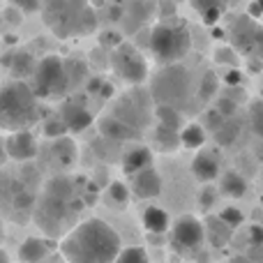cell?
I'll list each match as a JSON object with an SVG mask.
<instances>
[{"mask_svg": "<svg viewBox=\"0 0 263 263\" xmlns=\"http://www.w3.org/2000/svg\"><path fill=\"white\" fill-rule=\"evenodd\" d=\"M86 201L79 194V182L67 176H55L44 185L40 201L32 210V219L44 236H67L77 227V215Z\"/></svg>", "mask_w": 263, "mask_h": 263, "instance_id": "1", "label": "cell"}, {"mask_svg": "<svg viewBox=\"0 0 263 263\" xmlns=\"http://www.w3.org/2000/svg\"><path fill=\"white\" fill-rule=\"evenodd\" d=\"M123 252L120 236L104 219L90 217L79 222L60 240L65 263H116Z\"/></svg>", "mask_w": 263, "mask_h": 263, "instance_id": "2", "label": "cell"}, {"mask_svg": "<svg viewBox=\"0 0 263 263\" xmlns=\"http://www.w3.org/2000/svg\"><path fill=\"white\" fill-rule=\"evenodd\" d=\"M42 18L60 40L90 35L97 28L95 9L88 5V0H44Z\"/></svg>", "mask_w": 263, "mask_h": 263, "instance_id": "3", "label": "cell"}, {"mask_svg": "<svg viewBox=\"0 0 263 263\" xmlns=\"http://www.w3.org/2000/svg\"><path fill=\"white\" fill-rule=\"evenodd\" d=\"M40 111H37V95L26 81L5 83L3 95H0V123L7 132H26L30 125L37 123Z\"/></svg>", "mask_w": 263, "mask_h": 263, "instance_id": "4", "label": "cell"}, {"mask_svg": "<svg viewBox=\"0 0 263 263\" xmlns=\"http://www.w3.org/2000/svg\"><path fill=\"white\" fill-rule=\"evenodd\" d=\"M148 49L155 60L162 65H178V60L185 58L192 49V37L187 30V23L182 21H162L150 30Z\"/></svg>", "mask_w": 263, "mask_h": 263, "instance_id": "5", "label": "cell"}, {"mask_svg": "<svg viewBox=\"0 0 263 263\" xmlns=\"http://www.w3.org/2000/svg\"><path fill=\"white\" fill-rule=\"evenodd\" d=\"M150 97L157 106H173L182 111L190 104V74L182 65H168L150 86Z\"/></svg>", "mask_w": 263, "mask_h": 263, "instance_id": "6", "label": "cell"}, {"mask_svg": "<svg viewBox=\"0 0 263 263\" xmlns=\"http://www.w3.org/2000/svg\"><path fill=\"white\" fill-rule=\"evenodd\" d=\"M69 88H72V81H69L67 60L58 58V55H44L32 77L35 95L40 100H55V97H63Z\"/></svg>", "mask_w": 263, "mask_h": 263, "instance_id": "7", "label": "cell"}, {"mask_svg": "<svg viewBox=\"0 0 263 263\" xmlns=\"http://www.w3.org/2000/svg\"><path fill=\"white\" fill-rule=\"evenodd\" d=\"M109 63L114 72L129 86H143L145 79H148V63L141 55V51L132 46L129 42H123L118 49L111 51Z\"/></svg>", "mask_w": 263, "mask_h": 263, "instance_id": "8", "label": "cell"}, {"mask_svg": "<svg viewBox=\"0 0 263 263\" xmlns=\"http://www.w3.org/2000/svg\"><path fill=\"white\" fill-rule=\"evenodd\" d=\"M229 37H231L233 49L247 55V60L259 58V53L263 55V26H259L250 14L233 18L231 28H229Z\"/></svg>", "mask_w": 263, "mask_h": 263, "instance_id": "9", "label": "cell"}, {"mask_svg": "<svg viewBox=\"0 0 263 263\" xmlns=\"http://www.w3.org/2000/svg\"><path fill=\"white\" fill-rule=\"evenodd\" d=\"M150 100H153V97H150L148 92H143L141 88H134V90L127 92V95L116 104V109L111 116L123 120V123L129 125L132 129L143 132V125L148 123V118H150V106H148Z\"/></svg>", "mask_w": 263, "mask_h": 263, "instance_id": "10", "label": "cell"}, {"mask_svg": "<svg viewBox=\"0 0 263 263\" xmlns=\"http://www.w3.org/2000/svg\"><path fill=\"white\" fill-rule=\"evenodd\" d=\"M205 240V224L194 215H182L173 222L171 229V242L178 250L194 252L203 245Z\"/></svg>", "mask_w": 263, "mask_h": 263, "instance_id": "11", "label": "cell"}, {"mask_svg": "<svg viewBox=\"0 0 263 263\" xmlns=\"http://www.w3.org/2000/svg\"><path fill=\"white\" fill-rule=\"evenodd\" d=\"M60 120L67 125L69 132H83L92 125V116L88 111V104L83 97H72V100L63 102L60 106Z\"/></svg>", "mask_w": 263, "mask_h": 263, "instance_id": "12", "label": "cell"}, {"mask_svg": "<svg viewBox=\"0 0 263 263\" xmlns=\"http://www.w3.org/2000/svg\"><path fill=\"white\" fill-rule=\"evenodd\" d=\"M5 153L16 162H30L37 157V143L30 132H14L5 139Z\"/></svg>", "mask_w": 263, "mask_h": 263, "instance_id": "13", "label": "cell"}, {"mask_svg": "<svg viewBox=\"0 0 263 263\" xmlns=\"http://www.w3.org/2000/svg\"><path fill=\"white\" fill-rule=\"evenodd\" d=\"M129 190L136 199H155L162 194V176L155 166L148 171H141L129 178Z\"/></svg>", "mask_w": 263, "mask_h": 263, "instance_id": "14", "label": "cell"}, {"mask_svg": "<svg viewBox=\"0 0 263 263\" xmlns=\"http://www.w3.org/2000/svg\"><path fill=\"white\" fill-rule=\"evenodd\" d=\"M153 168V153H150L148 145H132L127 153L123 155V173L125 176H136L141 171H148Z\"/></svg>", "mask_w": 263, "mask_h": 263, "instance_id": "15", "label": "cell"}, {"mask_svg": "<svg viewBox=\"0 0 263 263\" xmlns=\"http://www.w3.org/2000/svg\"><path fill=\"white\" fill-rule=\"evenodd\" d=\"M100 134L104 136V139H109V141H118V143L141 139V132L132 129L129 125H125L123 120H118L116 116H111V114L104 116V118H100Z\"/></svg>", "mask_w": 263, "mask_h": 263, "instance_id": "16", "label": "cell"}, {"mask_svg": "<svg viewBox=\"0 0 263 263\" xmlns=\"http://www.w3.org/2000/svg\"><path fill=\"white\" fill-rule=\"evenodd\" d=\"M192 173H194L196 178H199L201 182H213L215 178H219V159L215 153H210V150H201V153H196L194 162H192Z\"/></svg>", "mask_w": 263, "mask_h": 263, "instance_id": "17", "label": "cell"}, {"mask_svg": "<svg viewBox=\"0 0 263 263\" xmlns=\"http://www.w3.org/2000/svg\"><path fill=\"white\" fill-rule=\"evenodd\" d=\"M5 65L12 69L16 81H23V79H28V77H35L40 60H35L32 53H28V51H14L12 58H9V55L5 58Z\"/></svg>", "mask_w": 263, "mask_h": 263, "instance_id": "18", "label": "cell"}, {"mask_svg": "<svg viewBox=\"0 0 263 263\" xmlns=\"http://www.w3.org/2000/svg\"><path fill=\"white\" fill-rule=\"evenodd\" d=\"M192 7L199 12L201 21L205 26H215L222 21V16L227 14L229 3L227 0H192Z\"/></svg>", "mask_w": 263, "mask_h": 263, "instance_id": "19", "label": "cell"}, {"mask_svg": "<svg viewBox=\"0 0 263 263\" xmlns=\"http://www.w3.org/2000/svg\"><path fill=\"white\" fill-rule=\"evenodd\" d=\"M143 227L150 236H162L168 229H173L171 219H168V213L164 208H159V205H148V208L143 210Z\"/></svg>", "mask_w": 263, "mask_h": 263, "instance_id": "20", "label": "cell"}, {"mask_svg": "<svg viewBox=\"0 0 263 263\" xmlns=\"http://www.w3.org/2000/svg\"><path fill=\"white\" fill-rule=\"evenodd\" d=\"M46 256H49V247L37 236L26 238L18 247V261L21 263H44Z\"/></svg>", "mask_w": 263, "mask_h": 263, "instance_id": "21", "label": "cell"}, {"mask_svg": "<svg viewBox=\"0 0 263 263\" xmlns=\"http://www.w3.org/2000/svg\"><path fill=\"white\" fill-rule=\"evenodd\" d=\"M231 233H233V229L227 227L219 217H210L208 222H205V238L210 240L213 247H224L231 240Z\"/></svg>", "mask_w": 263, "mask_h": 263, "instance_id": "22", "label": "cell"}, {"mask_svg": "<svg viewBox=\"0 0 263 263\" xmlns=\"http://www.w3.org/2000/svg\"><path fill=\"white\" fill-rule=\"evenodd\" d=\"M155 145H157V150H162V153H173V150H178L182 145L180 132L168 129V127H164V125H157V129H155Z\"/></svg>", "mask_w": 263, "mask_h": 263, "instance_id": "23", "label": "cell"}, {"mask_svg": "<svg viewBox=\"0 0 263 263\" xmlns=\"http://www.w3.org/2000/svg\"><path fill=\"white\" fill-rule=\"evenodd\" d=\"M219 187H222V194L231 196V199H240L247 192V180L238 171H227L222 176V185Z\"/></svg>", "mask_w": 263, "mask_h": 263, "instance_id": "24", "label": "cell"}, {"mask_svg": "<svg viewBox=\"0 0 263 263\" xmlns=\"http://www.w3.org/2000/svg\"><path fill=\"white\" fill-rule=\"evenodd\" d=\"M129 194H132L129 185H125V182H111L104 192V203L111 205V208H125L129 203Z\"/></svg>", "mask_w": 263, "mask_h": 263, "instance_id": "25", "label": "cell"}, {"mask_svg": "<svg viewBox=\"0 0 263 263\" xmlns=\"http://www.w3.org/2000/svg\"><path fill=\"white\" fill-rule=\"evenodd\" d=\"M155 116H157L159 125L168 129H176V132H182L185 125H182V111L173 109V106H155Z\"/></svg>", "mask_w": 263, "mask_h": 263, "instance_id": "26", "label": "cell"}, {"mask_svg": "<svg viewBox=\"0 0 263 263\" xmlns=\"http://www.w3.org/2000/svg\"><path fill=\"white\" fill-rule=\"evenodd\" d=\"M180 141L185 148H201L205 143V129L196 123L185 125V129L180 132Z\"/></svg>", "mask_w": 263, "mask_h": 263, "instance_id": "27", "label": "cell"}, {"mask_svg": "<svg viewBox=\"0 0 263 263\" xmlns=\"http://www.w3.org/2000/svg\"><path fill=\"white\" fill-rule=\"evenodd\" d=\"M238 136H240V123H238L236 118H229L227 123L222 125V127L215 132V141H217L219 145H231V143H236Z\"/></svg>", "mask_w": 263, "mask_h": 263, "instance_id": "28", "label": "cell"}, {"mask_svg": "<svg viewBox=\"0 0 263 263\" xmlns=\"http://www.w3.org/2000/svg\"><path fill=\"white\" fill-rule=\"evenodd\" d=\"M247 118H250V127L259 139H263V100L252 102L250 111H247Z\"/></svg>", "mask_w": 263, "mask_h": 263, "instance_id": "29", "label": "cell"}, {"mask_svg": "<svg viewBox=\"0 0 263 263\" xmlns=\"http://www.w3.org/2000/svg\"><path fill=\"white\" fill-rule=\"evenodd\" d=\"M53 155H55L58 162L69 164V162H74V157H77V145H74L72 141H67V139H60L58 143L53 145Z\"/></svg>", "mask_w": 263, "mask_h": 263, "instance_id": "30", "label": "cell"}, {"mask_svg": "<svg viewBox=\"0 0 263 263\" xmlns=\"http://www.w3.org/2000/svg\"><path fill=\"white\" fill-rule=\"evenodd\" d=\"M116 263H150V259L143 247H125Z\"/></svg>", "mask_w": 263, "mask_h": 263, "instance_id": "31", "label": "cell"}, {"mask_svg": "<svg viewBox=\"0 0 263 263\" xmlns=\"http://www.w3.org/2000/svg\"><path fill=\"white\" fill-rule=\"evenodd\" d=\"M215 63L217 65H227L229 69H238V51L233 46H224V49L215 51Z\"/></svg>", "mask_w": 263, "mask_h": 263, "instance_id": "32", "label": "cell"}, {"mask_svg": "<svg viewBox=\"0 0 263 263\" xmlns=\"http://www.w3.org/2000/svg\"><path fill=\"white\" fill-rule=\"evenodd\" d=\"M44 134L49 136V139H58L60 141V139H65V136L69 134V129L60 118H51V120H46V125H44Z\"/></svg>", "mask_w": 263, "mask_h": 263, "instance_id": "33", "label": "cell"}, {"mask_svg": "<svg viewBox=\"0 0 263 263\" xmlns=\"http://www.w3.org/2000/svg\"><path fill=\"white\" fill-rule=\"evenodd\" d=\"M217 88H219V79L215 77L213 72H208L203 77V81H201V90H199V97L203 102H208L210 97L215 95V92H217Z\"/></svg>", "mask_w": 263, "mask_h": 263, "instance_id": "34", "label": "cell"}, {"mask_svg": "<svg viewBox=\"0 0 263 263\" xmlns=\"http://www.w3.org/2000/svg\"><path fill=\"white\" fill-rule=\"evenodd\" d=\"M219 219H222L227 227H231V229H236V227H240L242 224V219H245V215L240 213V208H233V205H229V208H224L222 213L217 215Z\"/></svg>", "mask_w": 263, "mask_h": 263, "instance_id": "35", "label": "cell"}, {"mask_svg": "<svg viewBox=\"0 0 263 263\" xmlns=\"http://www.w3.org/2000/svg\"><path fill=\"white\" fill-rule=\"evenodd\" d=\"M67 69H69V81H72V88L81 86L83 77H86V65L81 60H67Z\"/></svg>", "mask_w": 263, "mask_h": 263, "instance_id": "36", "label": "cell"}, {"mask_svg": "<svg viewBox=\"0 0 263 263\" xmlns=\"http://www.w3.org/2000/svg\"><path fill=\"white\" fill-rule=\"evenodd\" d=\"M215 109L219 111V114L224 116V118H233V116H236V111H238V102L233 100V97H229V95H222L217 100V106H215Z\"/></svg>", "mask_w": 263, "mask_h": 263, "instance_id": "37", "label": "cell"}, {"mask_svg": "<svg viewBox=\"0 0 263 263\" xmlns=\"http://www.w3.org/2000/svg\"><path fill=\"white\" fill-rule=\"evenodd\" d=\"M215 201H217V192H215L210 185H205L203 190L199 192V208L203 210V213H208V210L215 205Z\"/></svg>", "mask_w": 263, "mask_h": 263, "instance_id": "38", "label": "cell"}, {"mask_svg": "<svg viewBox=\"0 0 263 263\" xmlns=\"http://www.w3.org/2000/svg\"><path fill=\"white\" fill-rule=\"evenodd\" d=\"M100 42H102V46L104 49H109V51H114V49H118L120 44H123V37L120 35H116L114 30H106V32H102V37H100Z\"/></svg>", "mask_w": 263, "mask_h": 263, "instance_id": "39", "label": "cell"}, {"mask_svg": "<svg viewBox=\"0 0 263 263\" xmlns=\"http://www.w3.org/2000/svg\"><path fill=\"white\" fill-rule=\"evenodd\" d=\"M14 7H18L23 14H32L37 9H42L40 0H14Z\"/></svg>", "mask_w": 263, "mask_h": 263, "instance_id": "40", "label": "cell"}, {"mask_svg": "<svg viewBox=\"0 0 263 263\" xmlns=\"http://www.w3.org/2000/svg\"><path fill=\"white\" fill-rule=\"evenodd\" d=\"M240 81H242L240 69H229L227 77H224V83H227V86H231V88H238V86H240Z\"/></svg>", "mask_w": 263, "mask_h": 263, "instance_id": "41", "label": "cell"}, {"mask_svg": "<svg viewBox=\"0 0 263 263\" xmlns=\"http://www.w3.org/2000/svg\"><path fill=\"white\" fill-rule=\"evenodd\" d=\"M173 14H176V5H173V0H159V16L171 18Z\"/></svg>", "mask_w": 263, "mask_h": 263, "instance_id": "42", "label": "cell"}, {"mask_svg": "<svg viewBox=\"0 0 263 263\" xmlns=\"http://www.w3.org/2000/svg\"><path fill=\"white\" fill-rule=\"evenodd\" d=\"M247 259L252 263H263V245H252L247 252Z\"/></svg>", "mask_w": 263, "mask_h": 263, "instance_id": "43", "label": "cell"}, {"mask_svg": "<svg viewBox=\"0 0 263 263\" xmlns=\"http://www.w3.org/2000/svg\"><path fill=\"white\" fill-rule=\"evenodd\" d=\"M250 242L252 245H263V227L254 224V227L250 229Z\"/></svg>", "mask_w": 263, "mask_h": 263, "instance_id": "44", "label": "cell"}, {"mask_svg": "<svg viewBox=\"0 0 263 263\" xmlns=\"http://www.w3.org/2000/svg\"><path fill=\"white\" fill-rule=\"evenodd\" d=\"M21 9L18 7H12V9H5V21L7 23H12V26H18V23H21Z\"/></svg>", "mask_w": 263, "mask_h": 263, "instance_id": "45", "label": "cell"}, {"mask_svg": "<svg viewBox=\"0 0 263 263\" xmlns=\"http://www.w3.org/2000/svg\"><path fill=\"white\" fill-rule=\"evenodd\" d=\"M109 16L114 18V21H118V18H123V9H120V7H111L109 9Z\"/></svg>", "mask_w": 263, "mask_h": 263, "instance_id": "46", "label": "cell"}, {"mask_svg": "<svg viewBox=\"0 0 263 263\" xmlns=\"http://www.w3.org/2000/svg\"><path fill=\"white\" fill-rule=\"evenodd\" d=\"M231 263H252V261L247 259V256H236V259H233Z\"/></svg>", "mask_w": 263, "mask_h": 263, "instance_id": "47", "label": "cell"}, {"mask_svg": "<svg viewBox=\"0 0 263 263\" xmlns=\"http://www.w3.org/2000/svg\"><path fill=\"white\" fill-rule=\"evenodd\" d=\"M0 259H3V263H9V256H7V252H0Z\"/></svg>", "mask_w": 263, "mask_h": 263, "instance_id": "48", "label": "cell"}, {"mask_svg": "<svg viewBox=\"0 0 263 263\" xmlns=\"http://www.w3.org/2000/svg\"><path fill=\"white\" fill-rule=\"evenodd\" d=\"M256 3H259V7H261V12H263V0H256Z\"/></svg>", "mask_w": 263, "mask_h": 263, "instance_id": "49", "label": "cell"}, {"mask_svg": "<svg viewBox=\"0 0 263 263\" xmlns=\"http://www.w3.org/2000/svg\"><path fill=\"white\" fill-rule=\"evenodd\" d=\"M44 263H55V261H44Z\"/></svg>", "mask_w": 263, "mask_h": 263, "instance_id": "50", "label": "cell"}]
</instances>
